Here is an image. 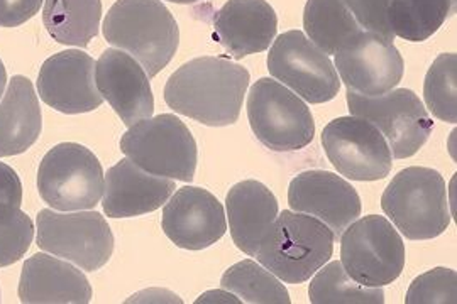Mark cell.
Returning a JSON list of instances; mask_svg holds the SVG:
<instances>
[{"instance_id": "8fae6325", "label": "cell", "mask_w": 457, "mask_h": 304, "mask_svg": "<svg viewBox=\"0 0 457 304\" xmlns=\"http://www.w3.org/2000/svg\"><path fill=\"white\" fill-rule=\"evenodd\" d=\"M268 70L309 103H326L339 95L341 81L336 66L302 31L278 36L268 54Z\"/></svg>"}, {"instance_id": "83f0119b", "label": "cell", "mask_w": 457, "mask_h": 304, "mask_svg": "<svg viewBox=\"0 0 457 304\" xmlns=\"http://www.w3.org/2000/svg\"><path fill=\"white\" fill-rule=\"evenodd\" d=\"M427 109L447 124L457 122V56L444 53L428 68L424 83Z\"/></svg>"}, {"instance_id": "1f68e13d", "label": "cell", "mask_w": 457, "mask_h": 304, "mask_svg": "<svg viewBox=\"0 0 457 304\" xmlns=\"http://www.w3.org/2000/svg\"><path fill=\"white\" fill-rule=\"evenodd\" d=\"M45 0H0V28H17L33 19Z\"/></svg>"}, {"instance_id": "4dcf8cb0", "label": "cell", "mask_w": 457, "mask_h": 304, "mask_svg": "<svg viewBox=\"0 0 457 304\" xmlns=\"http://www.w3.org/2000/svg\"><path fill=\"white\" fill-rule=\"evenodd\" d=\"M345 7L356 19L362 31L375 32L385 39H395L388 24V7L392 0H343Z\"/></svg>"}, {"instance_id": "9a60e30c", "label": "cell", "mask_w": 457, "mask_h": 304, "mask_svg": "<svg viewBox=\"0 0 457 304\" xmlns=\"http://www.w3.org/2000/svg\"><path fill=\"white\" fill-rule=\"evenodd\" d=\"M164 235L185 251H204L228 232L226 211L212 193L185 186L164 205Z\"/></svg>"}, {"instance_id": "d4e9b609", "label": "cell", "mask_w": 457, "mask_h": 304, "mask_svg": "<svg viewBox=\"0 0 457 304\" xmlns=\"http://www.w3.org/2000/svg\"><path fill=\"white\" fill-rule=\"evenodd\" d=\"M456 14V0H392L388 24L393 34L410 43H422Z\"/></svg>"}, {"instance_id": "484cf974", "label": "cell", "mask_w": 457, "mask_h": 304, "mask_svg": "<svg viewBox=\"0 0 457 304\" xmlns=\"http://www.w3.org/2000/svg\"><path fill=\"white\" fill-rule=\"evenodd\" d=\"M220 288L249 304H290V294L275 274L258 262L245 259L228 271L220 279Z\"/></svg>"}, {"instance_id": "d6a6232c", "label": "cell", "mask_w": 457, "mask_h": 304, "mask_svg": "<svg viewBox=\"0 0 457 304\" xmlns=\"http://www.w3.org/2000/svg\"><path fill=\"white\" fill-rule=\"evenodd\" d=\"M22 203V185L16 171L0 162V205L21 209Z\"/></svg>"}, {"instance_id": "603a6c76", "label": "cell", "mask_w": 457, "mask_h": 304, "mask_svg": "<svg viewBox=\"0 0 457 304\" xmlns=\"http://www.w3.org/2000/svg\"><path fill=\"white\" fill-rule=\"evenodd\" d=\"M100 0H45L43 22L49 36L66 46L87 48L97 36Z\"/></svg>"}, {"instance_id": "5b68a950", "label": "cell", "mask_w": 457, "mask_h": 304, "mask_svg": "<svg viewBox=\"0 0 457 304\" xmlns=\"http://www.w3.org/2000/svg\"><path fill=\"white\" fill-rule=\"evenodd\" d=\"M120 151L154 177L192 183L196 169V143L180 119L162 113L134 124L120 139Z\"/></svg>"}, {"instance_id": "4fadbf2b", "label": "cell", "mask_w": 457, "mask_h": 304, "mask_svg": "<svg viewBox=\"0 0 457 304\" xmlns=\"http://www.w3.org/2000/svg\"><path fill=\"white\" fill-rule=\"evenodd\" d=\"M334 56L347 90L362 96L383 95L403 78L405 64L400 51L375 32H358Z\"/></svg>"}, {"instance_id": "30bf717a", "label": "cell", "mask_w": 457, "mask_h": 304, "mask_svg": "<svg viewBox=\"0 0 457 304\" xmlns=\"http://www.w3.org/2000/svg\"><path fill=\"white\" fill-rule=\"evenodd\" d=\"M345 100L351 115L370 120L383 134L395 160L417 154L434 130V120L422 100L407 88L379 96H362L347 90Z\"/></svg>"}, {"instance_id": "7c38bea8", "label": "cell", "mask_w": 457, "mask_h": 304, "mask_svg": "<svg viewBox=\"0 0 457 304\" xmlns=\"http://www.w3.org/2000/svg\"><path fill=\"white\" fill-rule=\"evenodd\" d=\"M322 145L339 175L353 181H378L392 171L390 145L362 117L349 115L328 122L322 132Z\"/></svg>"}, {"instance_id": "cb8c5ba5", "label": "cell", "mask_w": 457, "mask_h": 304, "mask_svg": "<svg viewBox=\"0 0 457 304\" xmlns=\"http://www.w3.org/2000/svg\"><path fill=\"white\" fill-rule=\"evenodd\" d=\"M303 28L317 48L336 54L344 45L362 31L343 0H307Z\"/></svg>"}, {"instance_id": "836d02e7", "label": "cell", "mask_w": 457, "mask_h": 304, "mask_svg": "<svg viewBox=\"0 0 457 304\" xmlns=\"http://www.w3.org/2000/svg\"><path fill=\"white\" fill-rule=\"evenodd\" d=\"M232 303V304H239L241 303V300H237V296L236 294H232V292H226V289H222V291H209V292H205L204 296H200V300H196V304L200 303Z\"/></svg>"}, {"instance_id": "5bb4252c", "label": "cell", "mask_w": 457, "mask_h": 304, "mask_svg": "<svg viewBox=\"0 0 457 304\" xmlns=\"http://www.w3.org/2000/svg\"><path fill=\"white\" fill-rule=\"evenodd\" d=\"M41 100L58 112H92L104 102L96 81V62L82 49H66L48 58L37 77Z\"/></svg>"}, {"instance_id": "44dd1931", "label": "cell", "mask_w": 457, "mask_h": 304, "mask_svg": "<svg viewBox=\"0 0 457 304\" xmlns=\"http://www.w3.org/2000/svg\"><path fill=\"white\" fill-rule=\"evenodd\" d=\"M232 241L245 256L254 257L262 235L278 217L277 196L260 181L234 185L226 196Z\"/></svg>"}, {"instance_id": "52a82bcc", "label": "cell", "mask_w": 457, "mask_h": 304, "mask_svg": "<svg viewBox=\"0 0 457 304\" xmlns=\"http://www.w3.org/2000/svg\"><path fill=\"white\" fill-rule=\"evenodd\" d=\"M344 271L366 288L392 284L405 267V243L385 217L354 220L341 235Z\"/></svg>"}, {"instance_id": "ffe728a7", "label": "cell", "mask_w": 457, "mask_h": 304, "mask_svg": "<svg viewBox=\"0 0 457 304\" xmlns=\"http://www.w3.org/2000/svg\"><path fill=\"white\" fill-rule=\"evenodd\" d=\"M19 300L24 304H87L92 300V286L68 260L34 254L22 266Z\"/></svg>"}, {"instance_id": "f1b7e54d", "label": "cell", "mask_w": 457, "mask_h": 304, "mask_svg": "<svg viewBox=\"0 0 457 304\" xmlns=\"http://www.w3.org/2000/svg\"><path fill=\"white\" fill-rule=\"evenodd\" d=\"M34 225L17 207L0 205V267L21 260L31 247Z\"/></svg>"}, {"instance_id": "8992f818", "label": "cell", "mask_w": 457, "mask_h": 304, "mask_svg": "<svg viewBox=\"0 0 457 304\" xmlns=\"http://www.w3.org/2000/svg\"><path fill=\"white\" fill-rule=\"evenodd\" d=\"M247 119L256 139L275 152L300 151L315 136V122L305 102L271 78H260L251 86Z\"/></svg>"}, {"instance_id": "d6986e66", "label": "cell", "mask_w": 457, "mask_h": 304, "mask_svg": "<svg viewBox=\"0 0 457 304\" xmlns=\"http://www.w3.org/2000/svg\"><path fill=\"white\" fill-rule=\"evenodd\" d=\"M219 43L234 60L262 53L278 31L275 9L266 0H228L213 17Z\"/></svg>"}, {"instance_id": "277c9868", "label": "cell", "mask_w": 457, "mask_h": 304, "mask_svg": "<svg viewBox=\"0 0 457 304\" xmlns=\"http://www.w3.org/2000/svg\"><path fill=\"white\" fill-rule=\"evenodd\" d=\"M381 209L410 241H430L451 224L445 181L432 168L400 171L381 196Z\"/></svg>"}, {"instance_id": "ac0fdd59", "label": "cell", "mask_w": 457, "mask_h": 304, "mask_svg": "<svg viewBox=\"0 0 457 304\" xmlns=\"http://www.w3.org/2000/svg\"><path fill=\"white\" fill-rule=\"evenodd\" d=\"M177 188L173 179L154 177L131 160H119L104 181L102 209L112 218H131L162 209Z\"/></svg>"}, {"instance_id": "e0dca14e", "label": "cell", "mask_w": 457, "mask_h": 304, "mask_svg": "<svg viewBox=\"0 0 457 304\" xmlns=\"http://www.w3.org/2000/svg\"><path fill=\"white\" fill-rule=\"evenodd\" d=\"M96 81L120 120L131 127L154 112V96L145 68L120 49H105L96 63Z\"/></svg>"}, {"instance_id": "3957f363", "label": "cell", "mask_w": 457, "mask_h": 304, "mask_svg": "<svg viewBox=\"0 0 457 304\" xmlns=\"http://www.w3.org/2000/svg\"><path fill=\"white\" fill-rule=\"evenodd\" d=\"M332 230L307 213L285 210L262 235L254 257L288 284L309 281L334 252Z\"/></svg>"}, {"instance_id": "2e32d148", "label": "cell", "mask_w": 457, "mask_h": 304, "mask_svg": "<svg viewBox=\"0 0 457 304\" xmlns=\"http://www.w3.org/2000/svg\"><path fill=\"white\" fill-rule=\"evenodd\" d=\"M288 205L294 211L307 213L326 224L336 239L361 217L358 192L330 171L312 169L295 177L288 188Z\"/></svg>"}, {"instance_id": "d590c367", "label": "cell", "mask_w": 457, "mask_h": 304, "mask_svg": "<svg viewBox=\"0 0 457 304\" xmlns=\"http://www.w3.org/2000/svg\"><path fill=\"white\" fill-rule=\"evenodd\" d=\"M173 4H195V2H202V0H168Z\"/></svg>"}, {"instance_id": "ba28073f", "label": "cell", "mask_w": 457, "mask_h": 304, "mask_svg": "<svg viewBox=\"0 0 457 304\" xmlns=\"http://www.w3.org/2000/svg\"><path fill=\"white\" fill-rule=\"evenodd\" d=\"M104 171L85 145L63 143L49 149L37 169L43 201L60 211L96 209L104 193Z\"/></svg>"}, {"instance_id": "7402d4cb", "label": "cell", "mask_w": 457, "mask_h": 304, "mask_svg": "<svg viewBox=\"0 0 457 304\" xmlns=\"http://www.w3.org/2000/svg\"><path fill=\"white\" fill-rule=\"evenodd\" d=\"M41 128L43 117L33 83L16 75L0 100V158L26 152L41 136Z\"/></svg>"}, {"instance_id": "6da1fadb", "label": "cell", "mask_w": 457, "mask_h": 304, "mask_svg": "<svg viewBox=\"0 0 457 304\" xmlns=\"http://www.w3.org/2000/svg\"><path fill=\"white\" fill-rule=\"evenodd\" d=\"M251 75L228 56H202L168 78L164 102L175 112L209 127L237 122Z\"/></svg>"}, {"instance_id": "e575fe53", "label": "cell", "mask_w": 457, "mask_h": 304, "mask_svg": "<svg viewBox=\"0 0 457 304\" xmlns=\"http://www.w3.org/2000/svg\"><path fill=\"white\" fill-rule=\"evenodd\" d=\"M7 85V71H5V66L0 62V96L4 95V88Z\"/></svg>"}, {"instance_id": "f546056e", "label": "cell", "mask_w": 457, "mask_h": 304, "mask_svg": "<svg viewBox=\"0 0 457 304\" xmlns=\"http://www.w3.org/2000/svg\"><path fill=\"white\" fill-rule=\"evenodd\" d=\"M457 275L453 269L436 267L413 279L407 291V304H456Z\"/></svg>"}, {"instance_id": "4316f807", "label": "cell", "mask_w": 457, "mask_h": 304, "mask_svg": "<svg viewBox=\"0 0 457 304\" xmlns=\"http://www.w3.org/2000/svg\"><path fill=\"white\" fill-rule=\"evenodd\" d=\"M313 304H383L381 288H366L344 271L343 264L334 260L322 266L309 286Z\"/></svg>"}, {"instance_id": "9c48e42d", "label": "cell", "mask_w": 457, "mask_h": 304, "mask_svg": "<svg viewBox=\"0 0 457 304\" xmlns=\"http://www.w3.org/2000/svg\"><path fill=\"white\" fill-rule=\"evenodd\" d=\"M36 224L41 251L62 257L87 273L102 269L114 252L112 230L97 211L56 213L41 210Z\"/></svg>"}, {"instance_id": "7a4b0ae2", "label": "cell", "mask_w": 457, "mask_h": 304, "mask_svg": "<svg viewBox=\"0 0 457 304\" xmlns=\"http://www.w3.org/2000/svg\"><path fill=\"white\" fill-rule=\"evenodd\" d=\"M105 41L156 77L177 54L180 29L162 0H117L104 19Z\"/></svg>"}]
</instances>
